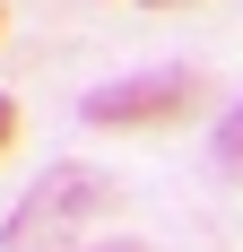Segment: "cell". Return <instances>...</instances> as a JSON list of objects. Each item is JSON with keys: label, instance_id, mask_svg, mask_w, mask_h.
<instances>
[{"label": "cell", "instance_id": "4", "mask_svg": "<svg viewBox=\"0 0 243 252\" xmlns=\"http://www.w3.org/2000/svg\"><path fill=\"white\" fill-rule=\"evenodd\" d=\"M9 148H18V104L0 96V157H9Z\"/></svg>", "mask_w": 243, "mask_h": 252}, {"label": "cell", "instance_id": "1", "mask_svg": "<svg viewBox=\"0 0 243 252\" xmlns=\"http://www.w3.org/2000/svg\"><path fill=\"white\" fill-rule=\"evenodd\" d=\"M113 209H122V191L96 174V165H44V183L9 209V235H0V244L9 252H70L78 235L104 226Z\"/></svg>", "mask_w": 243, "mask_h": 252}, {"label": "cell", "instance_id": "2", "mask_svg": "<svg viewBox=\"0 0 243 252\" xmlns=\"http://www.w3.org/2000/svg\"><path fill=\"white\" fill-rule=\"evenodd\" d=\"M200 104H209L200 70H148V78H122V87H96L78 113H87V130H182Z\"/></svg>", "mask_w": 243, "mask_h": 252}, {"label": "cell", "instance_id": "5", "mask_svg": "<svg viewBox=\"0 0 243 252\" xmlns=\"http://www.w3.org/2000/svg\"><path fill=\"white\" fill-rule=\"evenodd\" d=\"M148 9H200V0H148Z\"/></svg>", "mask_w": 243, "mask_h": 252}, {"label": "cell", "instance_id": "6", "mask_svg": "<svg viewBox=\"0 0 243 252\" xmlns=\"http://www.w3.org/2000/svg\"><path fill=\"white\" fill-rule=\"evenodd\" d=\"M96 252H139V244H96Z\"/></svg>", "mask_w": 243, "mask_h": 252}, {"label": "cell", "instance_id": "3", "mask_svg": "<svg viewBox=\"0 0 243 252\" xmlns=\"http://www.w3.org/2000/svg\"><path fill=\"white\" fill-rule=\"evenodd\" d=\"M217 165H226V174L243 183V104H235V113L217 122Z\"/></svg>", "mask_w": 243, "mask_h": 252}]
</instances>
